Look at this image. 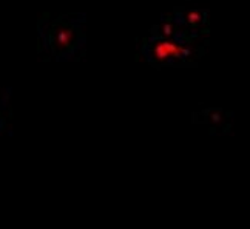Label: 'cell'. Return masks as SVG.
<instances>
[{"instance_id": "3957f363", "label": "cell", "mask_w": 250, "mask_h": 229, "mask_svg": "<svg viewBox=\"0 0 250 229\" xmlns=\"http://www.w3.org/2000/svg\"><path fill=\"white\" fill-rule=\"evenodd\" d=\"M173 21L178 25L181 31L186 34L206 37L208 33V13L206 9H191V8H181L170 13Z\"/></svg>"}, {"instance_id": "277c9868", "label": "cell", "mask_w": 250, "mask_h": 229, "mask_svg": "<svg viewBox=\"0 0 250 229\" xmlns=\"http://www.w3.org/2000/svg\"><path fill=\"white\" fill-rule=\"evenodd\" d=\"M9 96H11V89H0V133L6 130L11 119Z\"/></svg>"}, {"instance_id": "6da1fadb", "label": "cell", "mask_w": 250, "mask_h": 229, "mask_svg": "<svg viewBox=\"0 0 250 229\" xmlns=\"http://www.w3.org/2000/svg\"><path fill=\"white\" fill-rule=\"evenodd\" d=\"M85 45L83 14H43L37 22V51L45 61H68Z\"/></svg>"}, {"instance_id": "7a4b0ae2", "label": "cell", "mask_w": 250, "mask_h": 229, "mask_svg": "<svg viewBox=\"0 0 250 229\" xmlns=\"http://www.w3.org/2000/svg\"><path fill=\"white\" fill-rule=\"evenodd\" d=\"M206 37H196L178 31L170 36L148 34L142 41L144 57L153 65H181L193 62L203 54L204 46L199 45V41Z\"/></svg>"}]
</instances>
